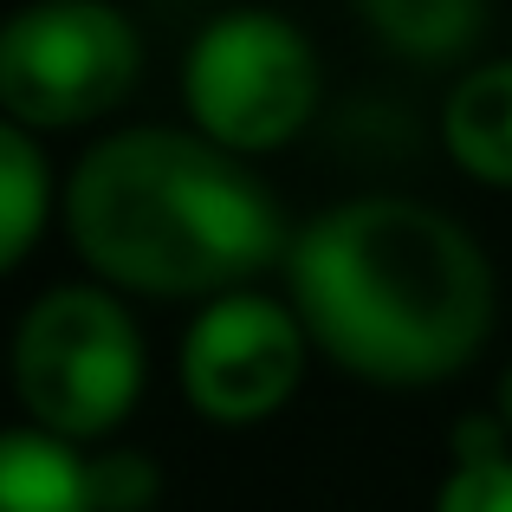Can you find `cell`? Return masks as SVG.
<instances>
[{"label": "cell", "mask_w": 512, "mask_h": 512, "mask_svg": "<svg viewBox=\"0 0 512 512\" xmlns=\"http://www.w3.org/2000/svg\"><path fill=\"white\" fill-rule=\"evenodd\" d=\"M286 292L305 338L344 376L428 389L461 376L493 331L480 240L409 195H357L286 247Z\"/></svg>", "instance_id": "1"}, {"label": "cell", "mask_w": 512, "mask_h": 512, "mask_svg": "<svg viewBox=\"0 0 512 512\" xmlns=\"http://www.w3.org/2000/svg\"><path fill=\"white\" fill-rule=\"evenodd\" d=\"M65 234L98 279L150 299H227L286 260L273 188L195 130L137 124L91 143L65 182Z\"/></svg>", "instance_id": "2"}, {"label": "cell", "mask_w": 512, "mask_h": 512, "mask_svg": "<svg viewBox=\"0 0 512 512\" xmlns=\"http://www.w3.org/2000/svg\"><path fill=\"white\" fill-rule=\"evenodd\" d=\"M13 396L33 428L59 441H98L143 396V331L104 286H52L26 305L7 350Z\"/></svg>", "instance_id": "3"}, {"label": "cell", "mask_w": 512, "mask_h": 512, "mask_svg": "<svg viewBox=\"0 0 512 512\" xmlns=\"http://www.w3.org/2000/svg\"><path fill=\"white\" fill-rule=\"evenodd\" d=\"M318 72L312 39L279 13H221L188 46L182 98L195 117V137H208L227 156H266L286 150L318 117Z\"/></svg>", "instance_id": "4"}, {"label": "cell", "mask_w": 512, "mask_h": 512, "mask_svg": "<svg viewBox=\"0 0 512 512\" xmlns=\"http://www.w3.org/2000/svg\"><path fill=\"white\" fill-rule=\"evenodd\" d=\"M143 39L117 7L52 0L0 20V117L20 130H78L137 91Z\"/></svg>", "instance_id": "5"}, {"label": "cell", "mask_w": 512, "mask_h": 512, "mask_svg": "<svg viewBox=\"0 0 512 512\" xmlns=\"http://www.w3.org/2000/svg\"><path fill=\"white\" fill-rule=\"evenodd\" d=\"M312 357L299 312L266 292H227L195 312L182 338V396L221 428H253L292 402Z\"/></svg>", "instance_id": "6"}, {"label": "cell", "mask_w": 512, "mask_h": 512, "mask_svg": "<svg viewBox=\"0 0 512 512\" xmlns=\"http://www.w3.org/2000/svg\"><path fill=\"white\" fill-rule=\"evenodd\" d=\"M441 143L467 175L512 188V59H487L448 91Z\"/></svg>", "instance_id": "7"}, {"label": "cell", "mask_w": 512, "mask_h": 512, "mask_svg": "<svg viewBox=\"0 0 512 512\" xmlns=\"http://www.w3.org/2000/svg\"><path fill=\"white\" fill-rule=\"evenodd\" d=\"M0 512H91V461L46 428L0 435Z\"/></svg>", "instance_id": "8"}, {"label": "cell", "mask_w": 512, "mask_h": 512, "mask_svg": "<svg viewBox=\"0 0 512 512\" xmlns=\"http://www.w3.org/2000/svg\"><path fill=\"white\" fill-rule=\"evenodd\" d=\"M363 26L402 59H461L487 33V7H474V0H370Z\"/></svg>", "instance_id": "9"}, {"label": "cell", "mask_w": 512, "mask_h": 512, "mask_svg": "<svg viewBox=\"0 0 512 512\" xmlns=\"http://www.w3.org/2000/svg\"><path fill=\"white\" fill-rule=\"evenodd\" d=\"M52 214V169L39 156V143L26 137L20 124L0 117V273L33 253L39 227Z\"/></svg>", "instance_id": "10"}, {"label": "cell", "mask_w": 512, "mask_h": 512, "mask_svg": "<svg viewBox=\"0 0 512 512\" xmlns=\"http://www.w3.org/2000/svg\"><path fill=\"white\" fill-rule=\"evenodd\" d=\"M163 493L150 454L137 448H111L91 461V512H150V500Z\"/></svg>", "instance_id": "11"}, {"label": "cell", "mask_w": 512, "mask_h": 512, "mask_svg": "<svg viewBox=\"0 0 512 512\" xmlns=\"http://www.w3.org/2000/svg\"><path fill=\"white\" fill-rule=\"evenodd\" d=\"M435 512H512V454L493 461H461L441 487Z\"/></svg>", "instance_id": "12"}, {"label": "cell", "mask_w": 512, "mask_h": 512, "mask_svg": "<svg viewBox=\"0 0 512 512\" xmlns=\"http://www.w3.org/2000/svg\"><path fill=\"white\" fill-rule=\"evenodd\" d=\"M493 415H500V428L512 435V363H506V376H500V396H493Z\"/></svg>", "instance_id": "13"}]
</instances>
